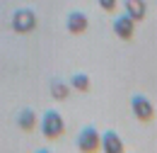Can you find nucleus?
<instances>
[{
    "label": "nucleus",
    "instance_id": "obj_10",
    "mask_svg": "<svg viewBox=\"0 0 157 153\" xmlns=\"http://www.w3.org/2000/svg\"><path fill=\"white\" fill-rule=\"evenodd\" d=\"M48 88H51V97L53 100H65V97L70 95V85L65 80H60V78H53L48 83Z\"/></svg>",
    "mask_w": 157,
    "mask_h": 153
},
{
    "label": "nucleus",
    "instance_id": "obj_8",
    "mask_svg": "<svg viewBox=\"0 0 157 153\" xmlns=\"http://www.w3.org/2000/svg\"><path fill=\"white\" fill-rule=\"evenodd\" d=\"M15 124L20 126L22 131H32V129L36 126V112H34V110H29V107L20 110L17 117H15Z\"/></svg>",
    "mask_w": 157,
    "mask_h": 153
},
{
    "label": "nucleus",
    "instance_id": "obj_3",
    "mask_svg": "<svg viewBox=\"0 0 157 153\" xmlns=\"http://www.w3.org/2000/svg\"><path fill=\"white\" fill-rule=\"evenodd\" d=\"M75 146H78V151H82V153H94L99 148V131L92 124H90V126H82L78 139H75Z\"/></svg>",
    "mask_w": 157,
    "mask_h": 153
},
{
    "label": "nucleus",
    "instance_id": "obj_6",
    "mask_svg": "<svg viewBox=\"0 0 157 153\" xmlns=\"http://www.w3.org/2000/svg\"><path fill=\"white\" fill-rule=\"evenodd\" d=\"M99 148H104V153H121V151H123L121 136H118L114 129L104 131V134L99 136Z\"/></svg>",
    "mask_w": 157,
    "mask_h": 153
},
{
    "label": "nucleus",
    "instance_id": "obj_5",
    "mask_svg": "<svg viewBox=\"0 0 157 153\" xmlns=\"http://www.w3.org/2000/svg\"><path fill=\"white\" fill-rule=\"evenodd\" d=\"M87 24H90V19L85 12H80V10H73L68 17H65V29L70 32V34H82L85 29H87Z\"/></svg>",
    "mask_w": 157,
    "mask_h": 153
},
{
    "label": "nucleus",
    "instance_id": "obj_9",
    "mask_svg": "<svg viewBox=\"0 0 157 153\" xmlns=\"http://www.w3.org/2000/svg\"><path fill=\"white\" fill-rule=\"evenodd\" d=\"M123 7H126V15L138 22V19L145 17V12H147V5H145V0H123Z\"/></svg>",
    "mask_w": 157,
    "mask_h": 153
},
{
    "label": "nucleus",
    "instance_id": "obj_7",
    "mask_svg": "<svg viewBox=\"0 0 157 153\" xmlns=\"http://www.w3.org/2000/svg\"><path fill=\"white\" fill-rule=\"evenodd\" d=\"M136 32V22L128 17V15H121V17H114V34L118 39H131Z\"/></svg>",
    "mask_w": 157,
    "mask_h": 153
},
{
    "label": "nucleus",
    "instance_id": "obj_2",
    "mask_svg": "<svg viewBox=\"0 0 157 153\" xmlns=\"http://www.w3.org/2000/svg\"><path fill=\"white\" fill-rule=\"evenodd\" d=\"M34 27H36V15H34V10H29V7L15 10V15H12V29H15L17 34H29Z\"/></svg>",
    "mask_w": 157,
    "mask_h": 153
},
{
    "label": "nucleus",
    "instance_id": "obj_11",
    "mask_svg": "<svg viewBox=\"0 0 157 153\" xmlns=\"http://www.w3.org/2000/svg\"><path fill=\"white\" fill-rule=\"evenodd\" d=\"M68 85L75 88V90H80V93H87V90H90V76H87V73H75V76L70 78Z\"/></svg>",
    "mask_w": 157,
    "mask_h": 153
},
{
    "label": "nucleus",
    "instance_id": "obj_1",
    "mask_svg": "<svg viewBox=\"0 0 157 153\" xmlns=\"http://www.w3.org/2000/svg\"><path fill=\"white\" fill-rule=\"evenodd\" d=\"M63 131H65V122H63L60 112H56V110L44 112V117H41V134L48 141H53V139H60Z\"/></svg>",
    "mask_w": 157,
    "mask_h": 153
},
{
    "label": "nucleus",
    "instance_id": "obj_4",
    "mask_svg": "<svg viewBox=\"0 0 157 153\" xmlns=\"http://www.w3.org/2000/svg\"><path fill=\"white\" fill-rule=\"evenodd\" d=\"M131 110H133L136 119H140V122H150V119L155 117V107H152V102L145 95H133L131 97Z\"/></svg>",
    "mask_w": 157,
    "mask_h": 153
},
{
    "label": "nucleus",
    "instance_id": "obj_12",
    "mask_svg": "<svg viewBox=\"0 0 157 153\" xmlns=\"http://www.w3.org/2000/svg\"><path fill=\"white\" fill-rule=\"evenodd\" d=\"M99 7L101 10H106V12H114V7H116V0H97Z\"/></svg>",
    "mask_w": 157,
    "mask_h": 153
}]
</instances>
